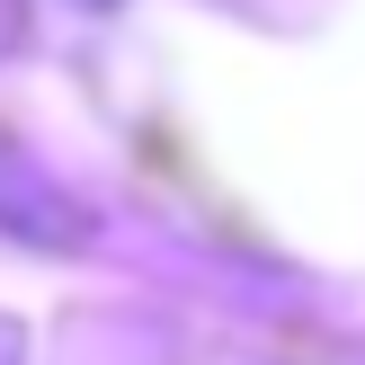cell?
I'll return each mask as SVG.
<instances>
[{
    "instance_id": "obj_1",
    "label": "cell",
    "mask_w": 365,
    "mask_h": 365,
    "mask_svg": "<svg viewBox=\"0 0 365 365\" xmlns=\"http://www.w3.org/2000/svg\"><path fill=\"white\" fill-rule=\"evenodd\" d=\"M18 36H27V0H0V53H18Z\"/></svg>"
},
{
    "instance_id": "obj_2",
    "label": "cell",
    "mask_w": 365,
    "mask_h": 365,
    "mask_svg": "<svg viewBox=\"0 0 365 365\" xmlns=\"http://www.w3.org/2000/svg\"><path fill=\"white\" fill-rule=\"evenodd\" d=\"M71 9H116V0H71Z\"/></svg>"
}]
</instances>
